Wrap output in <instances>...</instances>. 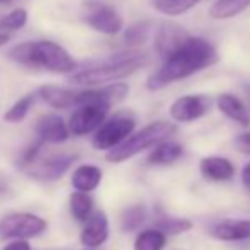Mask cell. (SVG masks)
Masks as SVG:
<instances>
[{
    "mask_svg": "<svg viewBox=\"0 0 250 250\" xmlns=\"http://www.w3.org/2000/svg\"><path fill=\"white\" fill-rule=\"evenodd\" d=\"M218 62V51L208 40L189 36L181 46L162 60L160 68L146 80L148 90H160L177 80L188 79Z\"/></svg>",
    "mask_w": 250,
    "mask_h": 250,
    "instance_id": "1",
    "label": "cell"
},
{
    "mask_svg": "<svg viewBox=\"0 0 250 250\" xmlns=\"http://www.w3.org/2000/svg\"><path fill=\"white\" fill-rule=\"evenodd\" d=\"M150 62L148 53L142 50H128L111 55L107 58L96 62L82 70H75L68 80L75 85L96 87L105 83L119 82L126 77L133 75Z\"/></svg>",
    "mask_w": 250,
    "mask_h": 250,
    "instance_id": "2",
    "label": "cell"
},
{
    "mask_svg": "<svg viewBox=\"0 0 250 250\" xmlns=\"http://www.w3.org/2000/svg\"><path fill=\"white\" fill-rule=\"evenodd\" d=\"M9 58L17 65L33 70H44L51 73H73L77 62L62 44L50 40L26 41L9 51Z\"/></svg>",
    "mask_w": 250,
    "mask_h": 250,
    "instance_id": "3",
    "label": "cell"
},
{
    "mask_svg": "<svg viewBox=\"0 0 250 250\" xmlns=\"http://www.w3.org/2000/svg\"><path fill=\"white\" fill-rule=\"evenodd\" d=\"M175 131H177L175 125H172L168 121L150 123V125H146L140 131L129 135L121 145L107 151V157L105 158L109 162H112V164H121V162L129 160L131 157L142 153V151L153 148V146H157L164 140H168Z\"/></svg>",
    "mask_w": 250,
    "mask_h": 250,
    "instance_id": "4",
    "label": "cell"
},
{
    "mask_svg": "<svg viewBox=\"0 0 250 250\" xmlns=\"http://www.w3.org/2000/svg\"><path fill=\"white\" fill-rule=\"evenodd\" d=\"M46 221L33 213H10L0 218V240H27L46 230Z\"/></svg>",
    "mask_w": 250,
    "mask_h": 250,
    "instance_id": "5",
    "label": "cell"
},
{
    "mask_svg": "<svg viewBox=\"0 0 250 250\" xmlns=\"http://www.w3.org/2000/svg\"><path fill=\"white\" fill-rule=\"evenodd\" d=\"M136 121L133 116L118 114L114 118L107 119L101 125L92 138V146L101 151H111L118 145H121L129 135L135 131Z\"/></svg>",
    "mask_w": 250,
    "mask_h": 250,
    "instance_id": "6",
    "label": "cell"
},
{
    "mask_svg": "<svg viewBox=\"0 0 250 250\" xmlns=\"http://www.w3.org/2000/svg\"><path fill=\"white\" fill-rule=\"evenodd\" d=\"M77 160L75 153H56L46 158H38L29 167L22 168L31 179L40 182L58 181Z\"/></svg>",
    "mask_w": 250,
    "mask_h": 250,
    "instance_id": "7",
    "label": "cell"
},
{
    "mask_svg": "<svg viewBox=\"0 0 250 250\" xmlns=\"http://www.w3.org/2000/svg\"><path fill=\"white\" fill-rule=\"evenodd\" d=\"M109 109L111 107L102 104H83L75 107L68 121L70 133L75 136H85L92 131H97L105 121Z\"/></svg>",
    "mask_w": 250,
    "mask_h": 250,
    "instance_id": "8",
    "label": "cell"
},
{
    "mask_svg": "<svg viewBox=\"0 0 250 250\" xmlns=\"http://www.w3.org/2000/svg\"><path fill=\"white\" fill-rule=\"evenodd\" d=\"M83 21L94 31L107 34V36H114V34L121 33L123 29V17L111 5H105V3L99 2L87 5V12L83 16Z\"/></svg>",
    "mask_w": 250,
    "mask_h": 250,
    "instance_id": "9",
    "label": "cell"
},
{
    "mask_svg": "<svg viewBox=\"0 0 250 250\" xmlns=\"http://www.w3.org/2000/svg\"><path fill=\"white\" fill-rule=\"evenodd\" d=\"M211 107V97L204 94H192L175 99L170 105V118L177 123H191L208 114Z\"/></svg>",
    "mask_w": 250,
    "mask_h": 250,
    "instance_id": "10",
    "label": "cell"
},
{
    "mask_svg": "<svg viewBox=\"0 0 250 250\" xmlns=\"http://www.w3.org/2000/svg\"><path fill=\"white\" fill-rule=\"evenodd\" d=\"M189 38V33L182 26L175 22H162L155 34V50L164 60L170 53H174Z\"/></svg>",
    "mask_w": 250,
    "mask_h": 250,
    "instance_id": "11",
    "label": "cell"
},
{
    "mask_svg": "<svg viewBox=\"0 0 250 250\" xmlns=\"http://www.w3.org/2000/svg\"><path fill=\"white\" fill-rule=\"evenodd\" d=\"M36 135L38 140L43 143H53L58 145L68 140L70 128L65 119L58 114H46L36 123Z\"/></svg>",
    "mask_w": 250,
    "mask_h": 250,
    "instance_id": "12",
    "label": "cell"
},
{
    "mask_svg": "<svg viewBox=\"0 0 250 250\" xmlns=\"http://www.w3.org/2000/svg\"><path fill=\"white\" fill-rule=\"evenodd\" d=\"M109 238V220L107 214L102 211H96L92 216L85 221L82 233H80V242L85 247L90 249H99L104 245Z\"/></svg>",
    "mask_w": 250,
    "mask_h": 250,
    "instance_id": "13",
    "label": "cell"
},
{
    "mask_svg": "<svg viewBox=\"0 0 250 250\" xmlns=\"http://www.w3.org/2000/svg\"><path fill=\"white\" fill-rule=\"evenodd\" d=\"M199 172L208 181L227 182L235 177V165L225 157L209 155L199 162Z\"/></svg>",
    "mask_w": 250,
    "mask_h": 250,
    "instance_id": "14",
    "label": "cell"
},
{
    "mask_svg": "<svg viewBox=\"0 0 250 250\" xmlns=\"http://www.w3.org/2000/svg\"><path fill=\"white\" fill-rule=\"evenodd\" d=\"M213 237L223 242H242L250 238V220L240 218H227L218 221L211 230Z\"/></svg>",
    "mask_w": 250,
    "mask_h": 250,
    "instance_id": "15",
    "label": "cell"
},
{
    "mask_svg": "<svg viewBox=\"0 0 250 250\" xmlns=\"http://www.w3.org/2000/svg\"><path fill=\"white\" fill-rule=\"evenodd\" d=\"M38 97L55 109L77 107V90H70L60 85H41Z\"/></svg>",
    "mask_w": 250,
    "mask_h": 250,
    "instance_id": "16",
    "label": "cell"
},
{
    "mask_svg": "<svg viewBox=\"0 0 250 250\" xmlns=\"http://www.w3.org/2000/svg\"><path fill=\"white\" fill-rule=\"evenodd\" d=\"M218 109L227 116L228 119L235 121L240 126H249L250 125V112L247 105L244 104L237 96L233 94H220L218 96Z\"/></svg>",
    "mask_w": 250,
    "mask_h": 250,
    "instance_id": "17",
    "label": "cell"
},
{
    "mask_svg": "<svg viewBox=\"0 0 250 250\" xmlns=\"http://www.w3.org/2000/svg\"><path fill=\"white\" fill-rule=\"evenodd\" d=\"M102 181V170L97 165H80L72 175V186L75 188V191L82 192H92L99 188Z\"/></svg>",
    "mask_w": 250,
    "mask_h": 250,
    "instance_id": "18",
    "label": "cell"
},
{
    "mask_svg": "<svg viewBox=\"0 0 250 250\" xmlns=\"http://www.w3.org/2000/svg\"><path fill=\"white\" fill-rule=\"evenodd\" d=\"M184 150L179 143L170 142V140H164L157 146H153V151L148 155V164L150 165H170L177 162L182 157Z\"/></svg>",
    "mask_w": 250,
    "mask_h": 250,
    "instance_id": "19",
    "label": "cell"
},
{
    "mask_svg": "<svg viewBox=\"0 0 250 250\" xmlns=\"http://www.w3.org/2000/svg\"><path fill=\"white\" fill-rule=\"evenodd\" d=\"M247 7H250V0H216L211 5L209 16L218 21L231 19L244 12Z\"/></svg>",
    "mask_w": 250,
    "mask_h": 250,
    "instance_id": "20",
    "label": "cell"
},
{
    "mask_svg": "<svg viewBox=\"0 0 250 250\" xmlns=\"http://www.w3.org/2000/svg\"><path fill=\"white\" fill-rule=\"evenodd\" d=\"M70 211H72V216L77 221L83 223L87 221L94 213V201L89 196V192L75 191L70 196Z\"/></svg>",
    "mask_w": 250,
    "mask_h": 250,
    "instance_id": "21",
    "label": "cell"
},
{
    "mask_svg": "<svg viewBox=\"0 0 250 250\" xmlns=\"http://www.w3.org/2000/svg\"><path fill=\"white\" fill-rule=\"evenodd\" d=\"M167 245V235L158 228H146L140 231L135 240V250H164Z\"/></svg>",
    "mask_w": 250,
    "mask_h": 250,
    "instance_id": "22",
    "label": "cell"
},
{
    "mask_svg": "<svg viewBox=\"0 0 250 250\" xmlns=\"http://www.w3.org/2000/svg\"><path fill=\"white\" fill-rule=\"evenodd\" d=\"M36 97H38V92L36 94H26V96H22L21 99H17L5 111V114H3V121L5 123H21L27 114H29L31 107H33L34 102H36Z\"/></svg>",
    "mask_w": 250,
    "mask_h": 250,
    "instance_id": "23",
    "label": "cell"
},
{
    "mask_svg": "<svg viewBox=\"0 0 250 250\" xmlns=\"http://www.w3.org/2000/svg\"><path fill=\"white\" fill-rule=\"evenodd\" d=\"M151 27H153V24L150 21H140V22L131 24L125 31V43L128 46H142V44H145L151 34Z\"/></svg>",
    "mask_w": 250,
    "mask_h": 250,
    "instance_id": "24",
    "label": "cell"
},
{
    "mask_svg": "<svg viewBox=\"0 0 250 250\" xmlns=\"http://www.w3.org/2000/svg\"><path fill=\"white\" fill-rule=\"evenodd\" d=\"M146 220V208L143 204H133L126 208L121 213V230L133 231L138 227H142Z\"/></svg>",
    "mask_w": 250,
    "mask_h": 250,
    "instance_id": "25",
    "label": "cell"
},
{
    "mask_svg": "<svg viewBox=\"0 0 250 250\" xmlns=\"http://www.w3.org/2000/svg\"><path fill=\"white\" fill-rule=\"evenodd\" d=\"M199 2L201 0H153V7L165 16H181Z\"/></svg>",
    "mask_w": 250,
    "mask_h": 250,
    "instance_id": "26",
    "label": "cell"
},
{
    "mask_svg": "<svg viewBox=\"0 0 250 250\" xmlns=\"http://www.w3.org/2000/svg\"><path fill=\"white\" fill-rule=\"evenodd\" d=\"M155 228L162 230L165 235H179L186 233L192 228V221L186 218H175V216H162L155 221Z\"/></svg>",
    "mask_w": 250,
    "mask_h": 250,
    "instance_id": "27",
    "label": "cell"
},
{
    "mask_svg": "<svg viewBox=\"0 0 250 250\" xmlns=\"http://www.w3.org/2000/svg\"><path fill=\"white\" fill-rule=\"evenodd\" d=\"M27 10L26 9H14L12 12L0 17V33H12V31L22 29L27 24Z\"/></svg>",
    "mask_w": 250,
    "mask_h": 250,
    "instance_id": "28",
    "label": "cell"
},
{
    "mask_svg": "<svg viewBox=\"0 0 250 250\" xmlns=\"http://www.w3.org/2000/svg\"><path fill=\"white\" fill-rule=\"evenodd\" d=\"M235 146H237V148L240 150L242 153L250 155V131L238 135L237 140H235Z\"/></svg>",
    "mask_w": 250,
    "mask_h": 250,
    "instance_id": "29",
    "label": "cell"
},
{
    "mask_svg": "<svg viewBox=\"0 0 250 250\" xmlns=\"http://www.w3.org/2000/svg\"><path fill=\"white\" fill-rule=\"evenodd\" d=\"M2 250H31V245L26 240H16L10 242L9 245H5Z\"/></svg>",
    "mask_w": 250,
    "mask_h": 250,
    "instance_id": "30",
    "label": "cell"
},
{
    "mask_svg": "<svg viewBox=\"0 0 250 250\" xmlns=\"http://www.w3.org/2000/svg\"><path fill=\"white\" fill-rule=\"evenodd\" d=\"M242 182H244L245 188L250 189V162L249 164H245L244 170H242Z\"/></svg>",
    "mask_w": 250,
    "mask_h": 250,
    "instance_id": "31",
    "label": "cell"
},
{
    "mask_svg": "<svg viewBox=\"0 0 250 250\" xmlns=\"http://www.w3.org/2000/svg\"><path fill=\"white\" fill-rule=\"evenodd\" d=\"M10 41V36L9 33H0V46H3V44H7Z\"/></svg>",
    "mask_w": 250,
    "mask_h": 250,
    "instance_id": "32",
    "label": "cell"
},
{
    "mask_svg": "<svg viewBox=\"0 0 250 250\" xmlns=\"http://www.w3.org/2000/svg\"><path fill=\"white\" fill-rule=\"evenodd\" d=\"M12 0H0V5H5V3H10Z\"/></svg>",
    "mask_w": 250,
    "mask_h": 250,
    "instance_id": "33",
    "label": "cell"
},
{
    "mask_svg": "<svg viewBox=\"0 0 250 250\" xmlns=\"http://www.w3.org/2000/svg\"><path fill=\"white\" fill-rule=\"evenodd\" d=\"M83 250H97V249H90V247H85V249H83Z\"/></svg>",
    "mask_w": 250,
    "mask_h": 250,
    "instance_id": "34",
    "label": "cell"
}]
</instances>
